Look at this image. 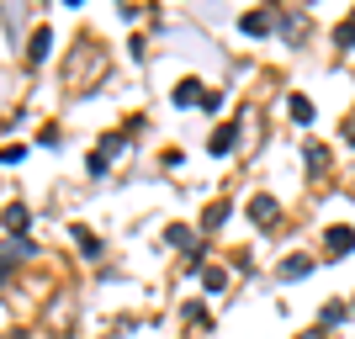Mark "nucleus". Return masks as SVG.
I'll return each instance as SVG.
<instances>
[{
	"mask_svg": "<svg viewBox=\"0 0 355 339\" xmlns=\"http://www.w3.org/2000/svg\"><path fill=\"white\" fill-rule=\"evenodd\" d=\"M324 250L329 254H350L355 250V234H350V228H329V234H324Z\"/></svg>",
	"mask_w": 355,
	"mask_h": 339,
	"instance_id": "obj_1",
	"label": "nucleus"
},
{
	"mask_svg": "<svg viewBox=\"0 0 355 339\" xmlns=\"http://www.w3.org/2000/svg\"><path fill=\"white\" fill-rule=\"evenodd\" d=\"M250 218L260 223V228H266V223H276V202H270V196H254V202H250Z\"/></svg>",
	"mask_w": 355,
	"mask_h": 339,
	"instance_id": "obj_2",
	"label": "nucleus"
},
{
	"mask_svg": "<svg viewBox=\"0 0 355 339\" xmlns=\"http://www.w3.org/2000/svg\"><path fill=\"white\" fill-rule=\"evenodd\" d=\"M308 270H313V260H308V254H292V260H286V266L276 270V276H282V281H297V276H308Z\"/></svg>",
	"mask_w": 355,
	"mask_h": 339,
	"instance_id": "obj_3",
	"label": "nucleus"
},
{
	"mask_svg": "<svg viewBox=\"0 0 355 339\" xmlns=\"http://www.w3.org/2000/svg\"><path fill=\"white\" fill-rule=\"evenodd\" d=\"M48 43H53L48 32H32V48H27V59H32V64H37V59H48Z\"/></svg>",
	"mask_w": 355,
	"mask_h": 339,
	"instance_id": "obj_4",
	"label": "nucleus"
},
{
	"mask_svg": "<svg viewBox=\"0 0 355 339\" xmlns=\"http://www.w3.org/2000/svg\"><path fill=\"white\" fill-rule=\"evenodd\" d=\"M234 148V128H218V138H212V154H228Z\"/></svg>",
	"mask_w": 355,
	"mask_h": 339,
	"instance_id": "obj_5",
	"label": "nucleus"
},
{
	"mask_svg": "<svg viewBox=\"0 0 355 339\" xmlns=\"http://www.w3.org/2000/svg\"><path fill=\"white\" fill-rule=\"evenodd\" d=\"M292 117H297V122L313 117V101H308V96H292Z\"/></svg>",
	"mask_w": 355,
	"mask_h": 339,
	"instance_id": "obj_6",
	"label": "nucleus"
},
{
	"mask_svg": "<svg viewBox=\"0 0 355 339\" xmlns=\"http://www.w3.org/2000/svg\"><path fill=\"white\" fill-rule=\"evenodd\" d=\"M6 228H27V207H6Z\"/></svg>",
	"mask_w": 355,
	"mask_h": 339,
	"instance_id": "obj_7",
	"label": "nucleus"
},
{
	"mask_svg": "<svg viewBox=\"0 0 355 339\" xmlns=\"http://www.w3.org/2000/svg\"><path fill=\"white\" fill-rule=\"evenodd\" d=\"M270 27V16L266 11H254V16H244V32H266Z\"/></svg>",
	"mask_w": 355,
	"mask_h": 339,
	"instance_id": "obj_8",
	"label": "nucleus"
},
{
	"mask_svg": "<svg viewBox=\"0 0 355 339\" xmlns=\"http://www.w3.org/2000/svg\"><path fill=\"white\" fill-rule=\"evenodd\" d=\"M334 37H340V48H350V43H355V21H345V27L334 32Z\"/></svg>",
	"mask_w": 355,
	"mask_h": 339,
	"instance_id": "obj_9",
	"label": "nucleus"
},
{
	"mask_svg": "<svg viewBox=\"0 0 355 339\" xmlns=\"http://www.w3.org/2000/svg\"><path fill=\"white\" fill-rule=\"evenodd\" d=\"M345 138H350V144H355V117H350V133H345Z\"/></svg>",
	"mask_w": 355,
	"mask_h": 339,
	"instance_id": "obj_10",
	"label": "nucleus"
}]
</instances>
